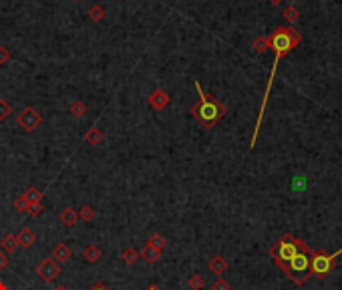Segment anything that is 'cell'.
Listing matches in <instances>:
<instances>
[{"instance_id": "1", "label": "cell", "mask_w": 342, "mask_h": 290, "mask_svg": "<svg viewBox=\"0 0 342 290\" xmlns=\"http://www.w3.org/2000/svg\"><path fill=\"white\" fill-rule=\"evenodd\" d=\"M302 40V34L292 28V26H280L276 28V32L270 36V48L276 53V59H274V67H272V73H270V81L266 85V93H264V101H262V109H260V115H258V121H256V127H254V135H252V141H250V149L256 147V141H258V131L262 127V119H264V113H266V103H268V97H270V89H272V83H274V77H276V71H278V65L280 61L292 53V48L298 46Z\"/></svg>"}, {"instance_id": "2", "label": "cell", "mask_w": 342, "mask_h": 290, "mask_svg": "<svg viewBox=\"0 0 342 290\" xmlns=\"http://www.w3.org/2000/svg\"><path fill=\"white\" fill-rule=\"evenodd\" d=\"M193 85H195V91H198V95H200V99L189 109V113L193 115V119L198 121L204 129H214L228 115V107L222 101H218L216 97L204 93L200 81H193Z\"/></svg>"}, {"instance_id": "3", "label": "cell", "mask_w": 342, "mask_h": 290, "mask_svg": "<svg viewBox=\"0 0 342 290\" xmlns=\"http://www.w3.org/2000/svg\"><path fill=\"white\" fill-rule=\"evenodd\" d=\"M308 250H310V248L306 246L304 240H300V238H296V236H292V234H284V236L276 242V244L270 248V256H272L274 264H276L280 270H284L292 258L298 256L300 252H308Z\"/></svg>"}, {"instance_id": "4", "label": "cell", "mask_w": 342, "mask_h": 290, "mask_svg": "<svg viewBox=\"0 0 342 290\" xmlns=\"http://www.w3.org/2000/svg\"><path fill=\"white\" fill-rule=\"evenodd\" d=\"M310 256H312V250H308V252H300L298 256H294L290 262H288V266L282 270L292 282H294L296 286H302L312 274H310Z\"/></svg>"}, {"instance_id": "5", "label": "cell", "mask_w": 342, "mask_h": 290, "mask_svg": "<svg viewBox=\"0 0 342 290\" xmlns=\"http://www.w3.org/2000/svg\"><path fill=\"white\" fill-rule=\"evenodd\" d=\"M342 256V248L336 250L334 254H328L326 250H316L310 256V274H314L318 280L328 278V274L336 268L338 258Z\"/></svg>"}, {"instance_id": "6", "label": "cell", "mask_w": 342, "mask_h": 290, "mask_svg": "<svg viewBox=\"0 0 342 290\" xmlns=\"http://www.w3.org/2000/svg\"><path fill=\"white\" fill-rule=\"evenodd\" d=\"M16 123H18L26 133H30V131H34V129H38V127H40V123H42V115H40L34 107H24V109L18 113Z\"/></svg>"}, {"instance_id": "7", "label": "cell", "mask_w": 342, "mask_h": 290, "mask_svg": "<svg viewBox=\"0 0 342 290\" xmlns=\"http://www.w3.org/2000/svg\"><path fill=\"white\" fill-rule=\"evenodd\" d=\"M36 276L42 280V282H55L59 276H61V264L55 262L53 258H44L38 266H36Z\"/></svg>"}, {"instance_id": "8", "label": "cell", "mask_w": 342, "mask_h": 290, "mask_svg": "<svg viewBox=\"0 0 342 290\" xmlns=\"http://www.w3.org/2000/svg\"><path fill=\"white\" fill-rule=\"evenodd\" d=\"M169 101H171V97H169L163 89H155V91L147 97V103H149L155 111H163V109L169 105Z\"/></svg>"}, {"instance_id": "9", "label": "cell", "mask_w": 342, "mask_h": 290, "mask_svg": "<svg viewBox=\"0 0 342 290\" xmlns=\"http://www.w3.org/2000/svg\"><path fill=\"white\" fill-rule=\"evenodd\" d=\"M51 258H53L55 262H59V264H65V262H69V260L73 258V250H71V246L65 244V242H59V244L53 248Z\"/></svg>"}, {"instance_id": "10", "label": "cell", "mask_w": 342, "mask_h": 290, "mask_svg": "<svg viewBox=\"0 0 342 290\" xmlns=\"http://www.w3.org/2000/svg\"><path fill=\"white\" fill-rule=\"evenodd\" d=\"M16 240H18V246L20 248H30L34 242H36V234L30 228H20L18 234H16Z\"/></svg>"}, {"instance_id": "11", "label": "cell", "mask_w": 342, "mask_h": 290, "mask_svg": "<svg viewBox=\"0 0 342 290\" xmlns=\"http://www.w3.org/2000/svg\"><path fill=\"white\" fill-rule=\"evenodd\" d=\"M161 254H163V250H157V248H153V246H147L145 244V248L139 252V256L147 262V264H157L159 260H161Z\"/></svg>"}, {"instance_id": "12", "label": "cell", "mask_w": 342, "mask_h": 290, "mask_svg": "<svg viewBox=\"0 0 342 290\" xmlns=\"http://www.w3.org/2000/svg\"><path fill=\"white\" fill-rule=\"evenodd\" d=\"M59 222L65 224L67 228H73V226L79 222V212H77L75 208H65V210H61V214H59Z\"/></svg>"}, {"instance_id": "13", "label": "cell", "mask_w": 342, "mask_h": 290, "mask_svg": "<svg viewBox=\"0 0 342 290\" xmlns=\"http://www.w3.org/2000/svg\"><path fill=\"white\" fill-rule=\"evenodd\" d=\"M16 248H20L18 240H16V234H6L2 240H0V250H4L6 254L16 252Z\"/></svg>"}, {"instance_id": "14", "label": "cell", "mask_w": 342, "mask_h": 290, "mask_svg": "<svg viewBox=\"0 0 342 290\" xmlns=\"http://www.w3.org/2000/svg\"><path fill=\"white\" fill-rule=\"evenodd\" d=\"M103 139H105V135H103V131L97 127V125H93V127L85 133V141H87L89 145H101Z\"/></svg>"}, {"instance_id": "15", "label": "cell", "mask_w": 342, "mask_h": 290, "mask_svg": "<svg viewBox=\"0 0 342 290\" xmlns=\"http://www.w3.org/2000/svg\"><path fill=\"white\" fill-rule=\"evenodd\" d=\"M210 270L214 272V274H218V276H222L226 270H228V260L224 258V256H214L212 260H210Z\"/></svg>"}, {"instance_id": "16", "label": "cell", "mask_w": 342, "mask_h": 290, "mask_svg": "<svg viewBox=\"0 0 342 290\" xmlns=\"http://www.w3.org/2000/svg\"><path fill=\"white\" fill-rule=\"evenodd\" d=\"M101 256H103L101 248L95 246V244H89V246L85 248V252H83V258H85L89 264H95L97 260H101Z\"/></svg>"}, {"instance_id": "17", "label": "cell", "mask_w": 342, "mask_h": 290, "mask_svg": "<svg viewBox=\"0 0 342 290\" xmlns=\"http://www.w3.org/2000/svg\"><path fill=\"white\" fill-rule=\"evenodd\" d=\"M71 115L73 117H77V119H81V117H85L87 115V103L85 101H81V99H77V101H73L71 103Z\"/></svg>"}, {"instance_id": "18", "label": "cell", "mask_w": 342, "mask_h": 290, "mask_svg": "<svg viewBox=\"0 0 342 290\" xmlns=\"http://www.w3.org/2000/svg\"><path fill=\"white\" fill-rule=\"evenodd\" d=\"M121 258H123V262H125L127 266H135L137 260H139L141 256H139V252H137L135 248H125V250L121 252Z\"/></svg>"}, {"instance_id": "19", "label": "cell", "mask_w": 342, "mask_h": 290, "mask_svg": "<svg viewBox=\"0 0 342 290\" xmlns=\"http://www.w3.org/2000/svg\"><path fill=\"white\" fill-rule=\"evenodd\" d=\"M42 196H44V193H42L38 187H34V185H30V187L24 191V198L28 200V204H38V202H42Z\"/></svg>"}, {"instance_id": "20", "label": "cell", "mask_w": 342, "mask_h": 290, "mask_svg": "<svg viewBox=\"0 0 342 290\" xmlns=\"http://www.w3.org/2000/svg\"><path fill=\"white\" fill-rule=\"evenodd\" d=\"M147 246H153V248H157V250H163V248L167 246V240H165V236H163V234L155 232L153 236H149Z\"/></svg>"}, {"instance_id": "21", "label": "cell", "mask_w": 342, "mask_h": 290, "mask_svg": "<svg viewBox=\"0 0 342 290\" xmlns=\"http://www.w3.org/2000/svg\"><path fill=\"white\" fill-rule=\"evenodd\" d=\"M89 18H91L93 22H101V20L105 18V8H103L101 4H93V6L89 8Z\"/></svg>"}, {"instance_id": "22", "label": "cell", "mask_w": 342, "mask_h": 290, "mask_svg": "<svg viewBox=\"0 0 342 290\" xmlns=\"http://www.w3.org/2000/svg\"><path fill=\"white\" fill-rule=\"evenodd\" d=\"M284 20L286 22H290V24H294L296 20H298V16H300V10L296 8V6H288V8H284Z\"/></svg>"}, {"instance_id": "23", "label": "cell", "mask_w": 342, "mask_h": 290, "mask_svg": "<svg viewBox=\"0 0 342 290\" xmlns=\"http://www.w3.org/2000/svg\"><path fill=\"white\" fill-rule=\"evenodd\" d=\"M95 216H97V210L93 206H83L79 212V220H83V222H93Z\"/></svg>"}, {"instance_id": "24", "label": "cell", "mask_w": 342, "mask_h": 290, "mask_svg": "<svg viewBox=\"0 0 342 290\" xmlns=\"http://www.w3.org/2000/svg\"><path fill=\"white\" fill-rule=\"evenodd\" d=\"M10 113H12L10 103H8L6 99H2V97H0V123H4V121L10 117Z\"/></svg>"}, {"instance_id": "25", "label": "cell", "mask_w": 342, "mask_h": 290, "mask_svg": "<svg viewBox=\"0 0 342 290\" xmlns=\"http://www.w3.org/2000/svg\"><path fill=\"white\" fill-rule=\"evenodd\" d=\"M12 208L18 212V214H26L28 212V208H30V204H28V200L24 198V193L22 196H18L16 200H14V204H12Z\"/></svg>"}, {"instance_id": "26", "label": "cell", "mask_w": 342, "mask_h": 290, "mask_svg": "<svg viewBox=\"0 0 342 290\" xmlns=\"http://www.w3.org/2000/svg\"><path fill=\"white\" fill-rule=\"evenodd\" d=\"M254 51L256 53H264V51H268L270 48V38H266V36H258L256 40H254Z\"/></svg>"}, {"instance_id": "27", "label": "cell", "mask_w": 342, "mask_h": 290, "mask_svg": "<svg viewBox=\"0 0 342 290\" xmlns=\"http://www.w3.org/2000/svg\"><path fill=\"white\" fill-rule=\"evenodd\" d=\"M187 284H189V288H191V290H202V288L206 286V280H204V276H202V274H193V276L189 278V282H187Z\"/></svg>"}, {"instance_id": "28", "label": "cell", "mask_w": 342, "mask_h": 290, "mask_svg": "<svg viewBox=\"0 0 342 290\" xmlns=\"http://www.w3.org/2000/svg\"><path fill=\"white\" fill-rule=\"evenodd\" d=\"M42 212H44V206H42V202H38V204H30L26 214L32 216V218H38V216H42Z\"/></svg>"}, {"instance_id": "29", "label": "cell", "mask_w": 342, "mask_h": 290, "mask_svg": "<svg viewBox=\"0 0 342 290\" xmlns=\"http://www.w3.org/2000/svg\"><path fill=\"white\" fill-rule=\"evenodd\" d=\"M212 290H231V284L224 278H218L214 284H212Z\"/></svg>"}, {"instance_id": "30", "label": "cell", "mask_w": 342, "mask_h": 290, "mask_svg": "<svg viewBox=\"0 0 342 290\" xmlns=\"http://www.w3.org/2000/svg\"><path fill=\"white\" fill-rule=\"evenodd\" d=\"M8 61H10V51L4 44H0V65H6Z\"/></svg>"}, {"instance_id": "31", "label": "cell", "mask_w": 342, "mask_h": 290, "mask_svg": "<svg viewBox=\"0 0 342 290\" xmlns=\"http://www.w3.org/2000/svg\"><path fill=\"white\" fill-rule=\"evenodd\" d=\"M8 264H10V256L4 250H0V270H4Z\"/></svg>"}, {"instance_id": "32", "label": "cell", "mask_w": 342, "mask_h": 290, "mask_svg": "<svg viewBox=\"0 0 342 290\" xmlns=\"http://www.w3.org/2000/svg\"><path fill=\"white\" fill-rule=\"evenodd\" d=\"M91 290H109L105 284H101V282H97L95 286H91Z\"/></svg>"}, {"instance_id": "33", "label": "cell", "mask_w": 342, "mask_h": 290, "mask_svg": "<svg viewBox=\"0 0 342 290\" xmlns=\"http://www.w3.org/2000/svg\"><path fill=\"white\" fill-rule=\"evenodd\" d=\"M145 290H161V288H159L157 284H149V286H147V288H145Z\"/></svg>"}, {"instance_id": "34", "label": "cell", "mask_w": 342, "mask_h": 290, "mask_svg": "<svg viewBox=\"0 0 342 290\" xmlns=\"http://www.w3.org/2000/svg\"><path fill=\"white\" fill-rule=\"evenodd\" d=\"M0 290H8V286H6V282H2V280H0Z\"/></svg>"}, {"instance_id": "35", "label": "cell", "mask_w": 342, "mask_h": 290, "mask_svg": "<svg viewBox=\"0 0 342 290\" xmlns=\"http://www.w3.org/2000/svg\"><path fill=\"white\" fill-rule=\"evenodd\" d=\"M55 290H69V288H67V286H65V284H59V286H57V288H55Z\"/></svg>"}, {"instance_id": "36", "label": "cell", "mask_w": 342, "mask_h": 290, "mask_svg": "<svg viewBox=\"0 0 342 290\" xmlns=\"http://www.w3.org/2000/svg\"><path fill=\"white\" fill-rule=\"evenodd\" d=\"M282 0H270V4H280Z\"/></svg>"}]
</instances>
